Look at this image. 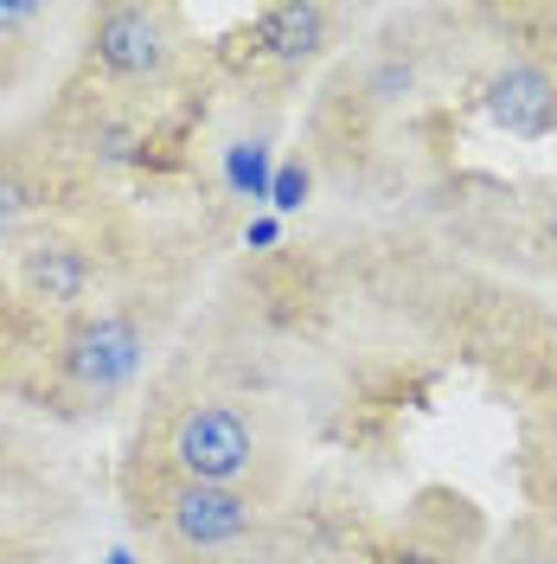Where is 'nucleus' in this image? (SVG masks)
I'll return each instance as SVG.
<instances>
[{
  "instance_id": "9",
  "label": "nucleus",
  "mask_w": 557,
  "mask_h": 564,
  "mask_svg": "<svg viewBox=\"0 0 557 564\" xmlns=\"http://www.w3.org/2000/svg\"><path fill=\"white\" fill-rule=\"evenodd\" d=\"M302 199H308V167H295V161H288V167H276V180H270V206L295 212Z\"/></svg>"
},
{
  "instance_id": "5",
  "label": "nucleus",
  "mask_w": 557,
  "mask_h": 564,
  "mask_svg": "<svg viewBox=\"0 0 557 564\" xmlns=\"http://www.w3.org/2000/svg\"><path fill=\"white\" fill-rule=\"evenodd\" d=\"M488 109H493V122L513 129V135H551L557 129V77L545 65H525V58L493 70Z\"/></svg>"
},
{
  "instance_id": "1",
  "label": "nucleus",
  "mask_w": 557,
  "mask_h": 564,
  "mask_svg": "<svg viewBox=\"0 0 557 564\" xmlns=\"http://www.w3.org/2000/svg\"><path fill=\"white\" fill-rule=\"evenodd\" d=\"M256 430L231 404H186L174 417V468L179 481H206V488H238L256 468Z\"/></svg>"
},
{
  "instance_id": "15",
  "label": "nucleus",
  "mask_w": 557,
  "mask_h": 564,
  "mask_svg": "<svg viewBox=\"0 0 557 564\" xmlns=\"http://www.w3.org/2000/svg\"><path fill=\"white\" fill-rule=\"evenodd\" d=\"M103 564H141V558H135V552H122V545H116V552H109Z\"/></svg>"
},
{
  "instance_id": "8",
  "label": "nucleus",
  "mask_w": 557,
  "mask_h": 564,
  "mask_svg": "<svg viewBox=\"0 0 557 564\" xmlns=\"http://www.w3.org/2000/svg\"><path fill=\"white\" fill-rule=\"evenodd\" d=\"M225 174H231V186H238L244 199H270V180H276V167H270V148L238 141V148L225 154Z\"/></svg>"
},
{
  "instance_id": "11",
  "label": "nucleus",
  "mask_w": 557,
  "mask_h": 564,
  "mask_svg": "<svg viewBox=\"0 0 557 564\" xmlns=\"http://www.w3.org/2000/svg\"><path fill=\"white\" fill-rule=\"evenodd\" d=\"M45 20V7H0V33H33Z\"/></svg>"
},
{
  "instance_id": "2",
  "label": "nucleus",
  "mask_w": 557,
  "mask_h": 564,
  "mask_svg": "<svg viewBox=\"0 0 557 564\" xmlns=\"http://www.w3.org/2000/svg\"><path fill=\"white\" fill-rule=\"evenodd\" d=\"M90 52L109 77H154L167 65V13L148 7H109L90 20Z\"/></svg>"
},
{
  "instance_id": "12",
  "label": "nucleus",
  "mask_w": 557,
  "mask_h": 564,
  "mask_svg": "<svg viewBox=\"0 0 557 564\" xmlns=\"http://www.w3.org/2000/svg\"><path fill=\"white\" fill-rule=\"evenodd\" d=\"M244 238H250L256 250H263V245H276V218H256V225H250Z\"/></svg>"
},
{
  "instance_id": "14",
  "label": "nucleus",
  "mask_w": 557,
  "mask_h": 564,
  "mask_svg": "<svg viewBox=\"0 0 557 564\" xmlns=\"http://www.w3.org/2000/svg\"><path fill=\"white\" fill-rule=\"evenodd\" d=\"M379 564H436V558H423V552H384Z\"/></svg>"
},
{
  "instance_id": "13",
  "label": "nucleus",
  "mask_w": 557,
  "mask_h": 564,
  "mask_svg": "<svg viewBox=\"0 0 557 564\" xmlns=\"http://www.w3.org/2000/svg\"><path fill=\"white\" fill-rule=\"evenodd\" d=\"M379 90H384V97H397V90H411V70H397V65H391V70L379 77Z\"/></svg>"
},
{
  "instance_id": "10",
  "label": "nucleus",
  "mask_w": 557,
  "mask_h": 564,
  "mask_svg": "<svg viewBox=\"0 0 557 564\" xmlns=\"http://www.w3.org/2000/svg\"><path fill=\"white\" fill-rule=\"evenodd\" d=\"M26 206H33V199H26V186H13V180H0V231H13V225L26 218Z\"/></svg>"
},
{
  "instance_id": "3",
  "label": "nucleus",
  "mask_w": 557,
  "mask_h": 564,
  "mask_svg": "<svg viewBox=\"0 0 557 564\" xmlns=\"http://www.w3.org/2000/svg\"><path fill=\"white\" fill-rule=\"evenodd\" d=\"M135 366H141V334H135L122 315L84 321V327L70 334V347H65V372H70L84 391H116V386H129V379H135Z\"/></svg>"
},
{
  "instance_id": "6",
  "label": "nucleus",
  "mask_w": 557,
  "mask_h": 564,
  "mask_svg": "<svg viewBox=\"0 0 557 564\" xmlns=\"http://www.w3.org/2000/svg\"><path fill=\"white\" fill-rule=\"evenodd\" d=\"M320 26H327V13L320 7H270L263 20H256V45L282 58V65H302L314 45H320Z\"/></svg>"
},
{
  "instance_id": "4",
  "label": "nucleus",
  "mask_w": 557,
  "mask_h": 564,
  "mask_svg": "<svg viewBox=\"0 0 557 564\" xmlns=\"http://www.w3.org/2000/svg\"><path fill=\"white\" fill-rule=\"evenodd\" d=\"M167 527L186 545H238L256 527V507L238 488H206V481H179L167 494Z\"/></svg>"
},
{
  "instance_id": "7",
  "label": "nucleus",
  "mask_w": 557,
  "mask_h": 564,
  "mask_svg": "<svg viewBox=\"0 0 557 564\" xmlns=\"http://www.w3.org/2000/svg\"><path fill=\"white\" fill-rule=\"evenodd\" d=\"M26 282H33L45 302H77V295L90 289V263H84L70 245H52V250H39L33 263H26Z\"/></svg>"
}]
</instances>
